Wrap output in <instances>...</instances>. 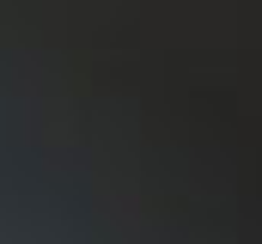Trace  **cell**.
Masks as SVG:
<instances>
[]
</instances>
